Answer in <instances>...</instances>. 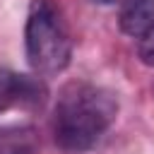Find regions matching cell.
Segmentation results:
<instances>
[{"instance_id": "6da1fadb", "label": "cell", "mask_w": 154, "mask_h": 154, "mask_svg": "<svg viewBox=\"0 0 154 154\" xmlns=\"http://www.w3.org/2000/svg\"><path fill=\"white\" fill-rule=\"evenodd\" d=\"M118 99L111 89L75 79L67 82L53 106V140L67 154L89 152L113 125Z\"/></svg>"}, {"instance_id": "7a4b0ae2", "label": "cell", "mask_w": 154, "mask_h": 154, "mask_svg": "<svg viewBox=\"0 0 154 154\" xmlns=\"http://www.w3.org/2000/svg\"><path fill=\"white\" fill-rule=\"evenodd\" d=\"M24 53L34 72L58 75L70 65L72 36L55 0H31L24 24Z\"/></svg>"}, {"instance_id": "3957f363", "label": "cell", "mask_w": 154, "mask_h": 154, "mask_svg": "<svg viewBox=\"0 0 154 154\" xmlns=\"http://www.w3.org/2000/svg\"><path fill=\"white\" fill-rule=\"evenodd\" d=\"M41 99H43V87L36 79L0 67V111L17 106L19 108L36 106L41 103Z\"/></svg>"}, {"instance_id": "277c9868", "label": "cell", "mask_w": 154, "mask_h": 154, "mask_svg": "<svg viewBox=\"0 0 154 154\" xmlns=\"http://www.w3.org/2000/svg\"><path fill=\"white\" fill-rule=\"evenodd\" d=\"M154 26V0H123L120 7V29L128 36H142Z\"/></svg>"}, {"instance_id": "5b68a950", "label": "cell", "mask_w": 154, "mask_h": 154, "mask_svg": "<svg viewBox=\"0 0 154 154\" xmlns=\"http://www.w3.org/2000/svg\"><path fill=\"white\" fill-rule=\"evenodd\" d=\"M137 55L144 65L154 67V26H149L142 36H137Z\"/></svg>"}, {"instance_id": "8992f818", "label": "cell", "mask_w": 154, "mask_h": 154, "mask_svg": "<svg viewBox=\"0 0 154 154\" xmlns=\"http://www.w3.org/2000/svg\"><path fill=\"white\" fill-rule=\"evenodd\" d=\"M96 2H101V5H116V2H123V0H96Z\"/></svg>"}]
</instances>
